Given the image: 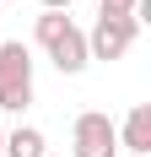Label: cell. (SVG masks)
<instances>
[{
    "label": "cell",
    "instance_id": "cell-5",
    "mask_svg": "<svg viewBox=\"0 0 151 157\" xmlns=\"http://www.w3.org/2000/svg\"><path fill=\"white\" fill-rule=\"evenodd\" d=\"M119 146L135 152V157H151V103H135V109H130V119H124V130H119Z\"/></svg>",
    "mask_w": 151,
    "mask_h": 157
},
{
    "label": "cell",
    "instance_id": "cell-7",
    "mask_svg": "<svg viewBox=\"0 0 151 157\" xmlns=\"http://www.w3.org/2000/svg\"><path fill=\"white\" fill-rule=\"evenodd\" d=\"M130 6L135 0H103V11H113V16H130Z\"/></svg>",
    "mask_w": 151,
    "mask_h": 157
},
{
    "label": "cell",
    "instance_id": "cell-6",
    "mask_svg": "<svg viewBox=\"0 0 151 157\" xmlns=\"http://www.w3.org/2000/svg\"><path fill=\"white\" fill-rule=\"evenodd\" d=\"M43 130H32V125H22V130H11L6 136V146H0V157H49L43 152Z\"/></svg>",
    "mask_w": 151,
    "mask_h": 157
},
{
    "label": "cell",
    "instance_id": "cell-9",
    "mask_svg": "<svg viewBox=\"0 0 151 157\" xmlns=\"http://www.w3.org/2000/svg\"><path fill=\"white\" fill-rule=\"evenodd\" d=\"M0 146H6V130H0Z\"/></svg>",
    "mask_w": 151,
    "mask_h": 157
},
{
    "label": "cell",
    "instance_id": "cell-2",
    "mask_svg": "<svg viewBox=\"0 0 151 157\" xmlns=\"http://www.w3.org/2000/svg\"><path fill=\"white\" fill-rule=\"evenodd\" d=\"M32 103V54L27 44H0V109L22 114Z\"/></svg>",
    "mask_w": 151,
    "mask_h": 157
},
{
    "label": "cell",
    "instance_id": "cell-4",
    "mask_svg": "<svg viewBox=\"0 0 151 157\" xmlns=\"http://www.w3.org/2000/svg\"><path fill=\"white\" fill-rule=\"evenodd\" d=\"M140 22L135 16H113V11H97V27L87 33V60H124L130 44H135Z\"/></svg>",
    "mask_w": 151,
    "mask_h": 157
},
{
    "label": "cell",
    "instance_id": "cell-3",
    "mask_svg": "<svg viewBox=\"0 0 151 157\" xmlns=\"http://www.w3.org/2000/svg\"><path fill=\"white\" fill-rule=\"evenodd\" d=\"M70 157H119V125H113L103 109L76 114V125H70Z\"/></svg>",
    "mask_w": 151,
    "mask_h": 157
},
{
    "label": "cell",
    "instance_id": "cell-10",
    "mask_svg": "<svg viewBox=\"0 0 151 157\" xmlns=\"http://www.w3.org/2000/svg\"><path fill=\"white\" fill-rule=\"evenodd\" d=\"M124 157H135V152H124Z\"/></svg>",
    "mask_w": 151,
    "mask_h": 157
},
{
    "label": "cell",
    "instance_id": "cell-1",
    "mask_svg": "<svg viewBox=\"0 0 151 157\" xmlns=\"http://www.w3.org/2000/svg\"><path fill=\"white\" fill-rule=\"evenodd\" d=\"M32 33H38V44L49 49V60L60 65V76H76V71H87V33L76 27L65 11H43Z\"/></svg>",
    "mask_w": 151,
    "mask_h": 157
},
{
    "label": "cell",
    "instance_id": "cell-8",
    "mask_svg": "<svg viewBox=\"0 0 151 157\" xmlns=\"http://www.w3.org/2000/svg\"><path fill=\"white\" fill-rule=\"evenodd\" d=\"M43 11H70V0H43Z\"/></svg>",
    "mask_w": 151,
    "mask_h": 157
},
{
    "label": "cell",
    "instance_id": "cell-11",
    "mask_svg": "<svg viewBox=\"0 0 151 157\" xmlns=\"http://www.w3.org/2000/svg\"><path fill=\"white\" fill-rule=\"evenodd\" d=\"M0 6H6V0H0Z\"/></svg>",
    "mask_w": 151,
    "mask_h": 157
}]
</instances>
